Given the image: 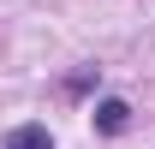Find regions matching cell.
I'll use <instances>...</instances> for the list:
<instances>
[{
	"label": "cell",
	"mask_w": 155,
	"mask_h": 149,
	"mask_svg": "<svg viewBox=\"0 0 155 149\" xmlns=\"http://www.w3.org/2000/svg\"><path fill=\"white\" fill-rule=\"evenodd\" d=\"M125 119H131V108H125L119 95H107V101L96 108V125H101V131H125Z\"/></svg>",
	"instance_id": "1"
},
{
	"label": "cell",
	"mask_w": 155,
	"mask_h": 149,
	"mask_svg": "<svg viewBox=\"0 0 155 149\" xmlns=\"http://www.w3.org/2000/svg\"><path fill=\"white\" fill-rule=\"evenodd\" d=\"M6 149H54V137H48V125H18L6 137Z\"/></svg>",
	"instance_id": "2"
}]
</instances>
